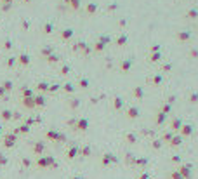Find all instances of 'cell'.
Listing matches in <instances>:
<instances>
[{"mask_svg":"<svg viewBox=\"0 0 198 179\" xmlns=\"http://www.w3.org/2000/svg\"><path fill=\"white\" fill-rule=\"evenodd\" d=\"M115 160H117V158H115L113 155H104V160L103 162H104V163H110V162H115Z\"/></svg>","mask_w":198,"mask_h":179,"instance_id":"34","label":"cell"},{"mask_svg":"<svg viewBox=\"0 0 198 179\" xmlns=\"http://www.w3.org/2000/svg\"><path fill=\"white\" fill-rule=\"evenodd\" d=\"M122 105H123V101L120 99V97H115V108H117V110L122 108Z\"/></svg>","mask_w":198,"mask_h":179,"instance_id":"36","label":"cell"},{"mask_svg":"<svg viewBox=\"0 0 198 179\" xmlns=\"http://www.w3.org/2000/svg\"><path fill=\"white\" fill-rule=\"evenodd\" d=\"M104 49H106V45L103 44V42H99V40H97L96 44H94V51H96V52H103Z\"/></svg>","mask_w":198,"mask_h":179,"instance_id":"20","label":"cell"},{"mask_svg":"<svg viewBox=\"0 0 198 179\" xmlns=\"http://www.w3.org/2000/svg\"><path fill=\"white\" fill-rule=\"evenodd\" d=\"M181 127H183V120L181 118H172V122H170V129L174 134H177V132L181 131Z\"/></svg>","mask_w":198,"mask_h":179,"instance_id":"4","label":"cell"},{"mask_svg":"<svg viewBox=\"0 0 198 179\" xmlns=\"http://www.w3.org/2000/svg\"><path fill=\"white\" fill-rule=\"evenodd\" d=\"M172 136H174V132H167V134L162 136V143H169V141L172 139Z\"/></svg>","mask_w":198,"mask_h":179,"instance_id":"25","label":"cell"},{"mask_svg":"<svg viewBox=\"0 0 198 179\" xmlns=\"http://www.w3.org/2000/svg\"><path fill=\"white\" fill-rule=\"evenodd\" d=\"M97 9H99V4H96V2H89V4H85V12H87L89 16L96 14Z\"/></svg>","mask_w":198,"mask_h":179,"instance_id":"3","label":"cell"},{"mask_svg":"<svg viewBox=\"0 0 198 179\" xmlns=\"http://www.w3.org/2000/svg\"><path fill=\"white\" fill-rule=\"evenodd\" d=\"M181 172V176H183V177L184 179H191V165H189V163H186V165H179V169H177Z\"/></svg>","mask_w":198,"mask_h":179,"instance_id":"1","label":"cell"},{"mask_svg":"<svg viewBox=\"0 0 198 179\" xmlns=\"http://www.w3.org/2000/svg\"><path fill=\"white\" fill-rule=\"evenodd\" d=\"M188 56L189 57H198V49H191V51L188 52Z\"/></svg>","mask_w":198,"mask_h":179,"instance_id":"38","label":"cell"},{"mask_svg":"<svg viewBox=\"0 0 198 179\" xmlns=\"http://www.w3.org/2000/svg\"><path fill=\"white\" fill-rule=\"evenodd\" d=\"M169 144H170L172 148H177L179 144H183V136H179V134H174V136H172V139L169 141Z\"/></svg>","mask_w":198,"mask_h":179,"instance_id":"5","label":"cell"},{"mask_svg":"<svg viewBox=\"0 0 198 179\" xmlns=\"http://www.w3.org/2000/svg\"><path fill=\"white\" fill-rule=\"evenodd\" d=\"M118 25H120V26H123V28H125V26H127V19H120V21H118Z\"/></svg>","mask_w":198,"mask_h":179,"instance_id":"49","label":"cell"},{"mask_svg":"<svg viewBox=\"0 0 198 179\" xmlns=\"http://www.w3.org/2000/svg\"><path fill=\"white\" fill-rule=\"evenodd\" d=\"M66 4L70 5L73 11H77V9H80V4H82V0H64Z\"/></svg>","mask_w":198,"mask_h":179,"instance_id":"13","label":"cell"},{"mask_svg":"<svg viewBox=\"0 0 198 179\" xmlns=\"http://www.w3.org/2000/svg\"><path fill=\"white\" fill-rule=\"evenodd\" d=\"M49 137H52V139H56V137H57V134H56V132H49Z\"/></svg>","mask_w":198,"mask_h":179,"instance_id":"54","label":"cell"},{"mask_svg":"<svg viewBox=\"0 0 198 179\" xmlns=\"http://www.w3.org/2000/svg\"><path fill=\"white\" fill-rule=\"evenodd\" d=\"M4 89H5V91H9V89H12V83H11V82H5V83H4Z\"/></svg>","mask_w":198,"mask_h":179,"instance_id":"47","label":"cell"},{"mask_svg":"<svg viewBox=\"0 0 198 179\" xmlns=\"http://www.w3.org/2000/svg\"><path fill=\"white\" fill-rule=\"evenodd\" d=\"M44 150V144H37L35 146V151H42Z\"/></svg>","mask_w":198,"mask_h":179,"instance_id":"51","label":"cell"},{"mask_svg":"<svg viewBox=\"0 0 198 179\" xmlns=\"http://www.w3.org/2000/svg\"><path fill=\"white\" fill-rule=\"evenodd\" d=\"M12 144H14V137H11V136H9V137L5 139V146H12Z\"/></svg>","mask_w":198,"mask_h":179,"instance_id":"40","label":"cell"},{"mask_svg":"<svg viewBox=\"0 0 198 179\" xmlns=\"http://www.w3.org/2000/svg\"><path fill=\"white\" fill-rule=\"evenodd\" d=\"M40 54H42L44 57H49L51 54H54V49L52 47H44L42 51H40Z\"/></svg>","mask_w":198,"mask_h":179,"instance_id":"19","label":"cell"},{"mask_svg":"<svg viewBox=\"0 0 198 179\" xmlns=\"http://www.w3.org/2000/svg\"><path fill=\"white\" fill-rule=\"evenodd\" d=\"M188 99H189V103H191V105H196V103H198V94H196V92H191Z\"/></svg>","mask_w":198,"mask_h":179,"instance_id":"23","label":"cell"},{"mask_svg":"<svg viewBox=\"0 0 198 179\" xmlns=\"http://www.w3.org/2000/svg\"><path fill=\"white\" fill-rule=\"evenodd\" d=\"M73 179H82V177H73Z\"/></svg>","mask_w":198,"mask_h":179,"instance_id":"58","label":"cell"},{"mask_svg":"<svg viewBox=\"0 0 198 179\" xmlns=\"http://www.w3.org/2000/svg\"><path fill=\"white\" fill-rule=\"evenodd\" d=\"M172 162H174V163H181V157L179 155H174V157H172Z\"/></svg>","mask_w":198,"mask_h":179,"instance_id":"42","label":"cell"},{"mask_svg":"<svg viewBox=\"0 0 198 179\" xmlns=\"http://www.w3.org/2000/svg\"><path fill=\"white\" fill-rule=\"evenodd\" d=\"M162 80H163V75H162V73H156V75H153L151 82H153L155 85H160V83H162Z\"/></svg>","mask_w":198,"mask_h":179,"instance_id":"18","label":"cell"},{"mask_svg":"<svg viewBox=\"0 0 198 179\" xmlns=\"http://www.w3.org/2000/svg\"><path fill=\"white\" fill-rule=\"evenodd\" d=\"M38 89L40 91H45V89H47V83H38Z\"/></svg>","mask_w":198,"mask_h":179,"instance_id":"50","label":"cell"},{"mask_svg":"<svg viewBox=\"0 0 198 179\" xmlns=\"http://www.w3.org/2000/svg\"><path fill=\"white\" fill-rule=\"evenodd\" d=\"M176 38L179 40V42H189V40H191V31H188V30L177 31V35H176Z\"/></svg>","mask_w":198,"mask_h":179,"instance_id":"2","label":"cell"},{"mask_svg":"<svg viewBox=\"0 0 198 179\" xmlns=\"http://www.w3.org/2000/svg\"><path fill=\"white\" fill-rule=\"evenodd\" d=\"M16 63H18V59H16V57H7V65H9V66H14Z\"/></svg>","mask_w":198,"mask_h":179,"instance_id":"39","label":"cell"},{"mask_svg":"<svg viewBox=\"0 0 198 179\" xmlns=\"http://www.w3.org/2000/svg\"><path fill=\"white\" fill-rule=\"evenodd\" d=\"M23 103H24V106H28V108H33V106H35V103H33V99H31V97H24V99H23Z\"/></svg>","mask_w":198,"mask_h":179,"instance_id":"24","label":"cell"},{"mask_svg":"<svg viewBox=\"0 0 198 179\" xmlns=\"http://www.w3.org/2000/svg\"><path fill=\"white\" fill-rule=\"evenodd\" d=\"M160 111L165 115H169L172 111V105H169V103H165V105H162V108H160Z\"/></svg>","mask_w":198,"mask_h":179,"instance_id":"21","label":"cell"},{"mask_svg":"<svg viewBox=\"0 0 198 179\" xmlns=\"http://www.w3.org/2000/svg\"><path fill=\"white\" fill-rule=\"evenodd\" d=\"M172 68H174V65H172V63H165V65H162V71H165V73H169Z\"/></svg>","mask_w":198,"mask_h":179,"instance_id":"27","label":"cell"},{"mask_svg":"<svg viewBox=\"0 0 198 179\" xmlns=\"http://www.w3.org/2000/svg\"><path fill=\"white\" fill-rule=\"evenodd\" d=\"M87 120H85V118H82V120H80L78 122V125H77V129H78V131H85V129H87Z\"/></svg>","mask_w":198,"mask_h":179,"instance_id":"22","label":"cell"},{"mask_svg":"<svg viewBox=\"0 0 198 179\" xmlns=\"http://www.w3.org/2000/svg\"><path fill=\"white\" fill-rule=\"evenodd\" d=\"M139 117V108L137 106H130V108L127 110V118H130V120H134V118Z\"/></svg>","mask_w":198,"mask_h":179,"instance_id":"7","label":"cell"},{"mask_svg":"<svg viewBox=\"0 0 198 179\" xmlns=\"http://www.w3.org/2000/svg\"><path fill=\"white\" fill-rule=\"evenodd\" d=\"M35 105H38V106L45 105V99H44V97H42V96H38V97H37V99H35Z\"/></svg>","mask_w":198,"mask_h":179,"instance_id":"37","label":"cell"},{"mask_svg":"<svg viewBox=\"0 0 198 179\" xmlns=\"http://www.w3.org/2000/svg\"><path fill=\"white\" fill-rule=\"evenodd\" d=\"M130 68H132V59H123V61L120 63V70H122L123 73H127Z\"/></svg>","mask_w":198,"mask_h":179,"instance_id":"11","label":"cell"},{"mask_svg":"<svg viewBox=\"0 0 198 179\" xmlns=\"http://www.w3.org/2000/svg\"><path fill=\"white\" fill-rule=\"evenodd\" d=\"M42 31H44L45 35H51V33L54 31V25L52 23H45L44 26H42Z\"/></svg>","mask_w":198,"mask_h":179,"instance_id":"14","label":"cell"},{"mask_svg":"<svg viewBox=\"0 0 198 179\" xmlns=\"http://www.w3.org/2000/svg\"><path fill=\"white\" fill-rule=\"evenodd\" d=\"M68 71H70V66H63V68H61V73L63 75H66Z\"/></svg>","mask_w":198,"mask_h":179,"instance_id":"46","label":"cell"},{"mask_svg":"<svg viewBox=\"0 0 198 179\" xmlns=\"http://www.w3.org/2000/svg\"><path fill=\"white\" fill-rule=\"evenodd\" d=\"M80 85H82V87H87V85H89V82H87V80H80Z\"/></svg>","mask_w":198,"mask_h":179,"instance_id":"52","label":"cell"},{"mask_svg":"<svg viewBox=\"0 0 198 179\" xmlns=\"http://www.w3.org/2000/svg\"><path fill=\"white\" fill-rule=\"evenodd\" d=\"M181 136H183V137H186V136H191L193 134V125H188V123H183V127H181Z\"/></svg>","mask_w":198,"mask_h":179,"instance_id":"9","label":"cell"},{"mask_svg":"<svg viewBox=\"0 0 198 179\" xmlns=\"http://www.w3.org/2000/svg\"><path fill=\"white\" fill-rule=\"evenodd\" d=\"M127 42H129V37H127V33H125V31H122V33L117 37V40H115V44H117V45H125Z\"/></svg>","mask_w":198,"mask_h":179,"instance_id":"8","label":"cell"},{"mask_svg":"<svg viewBox=\"0 0 198 179\" xmlns=\"http://www.w3.org/2000/svg\"><path fill=\"white\" fill-rule=\"evenodd\" d=\"M99 42H103V44H104V45H110L111 38H110V37H108V35H101V37H99Z\"/></svg>","mask_w":198,"mask_h":179,"instance_id":"26","label":"cell"},{"mask_svg":"<svg viewBox=\"0 0 198 179\" xmlns=\"http://www.w3.org/2000/svg\"><path fill=\"white\" fill-rule=\"evenodd\" d=\"M73 33H75V31L71 30V28H64V30L61 31V38L63 40H70L71 37H73Z\"/></svg>","mask_w":198,"mask_h":179,"instance_id":"12","label":"cell"},{"mask_svg":"<svg viewBox=\"0 0 198 179\" xmlns=\"http://www.w3.org/2000/svg\"><path fill=\"white\" fill-rule=\"evenodd\" d=\"M4 47H5V49H11V47H12V44H11V40H5V42H4Z\"/></svg>","mask_w":198,"mask_h":179,"instance_id":"48","label":"cell"},{"mask_svg":"<svg viewBox=\"0 0 198 179\" xmlns=\"http://www.w3.org/2000/svg\"><path fill=\"white\" fill-rule=\"evenodd\" d=\"M23 94H24V96H31V91H28V89H24V91H23Z\"/></svg>","mask_w":198,"mask_h":179,"instance_id":"55","label":"cell"},{"mask_svg":"<svg viewBox=\"0 0 198 179\" xmlns=\"http://www.w3.org/2000/svg\"><path fill=\"white\" fill-rule=\"evenodd\" d=\"M186 18L191 19V21H196V19H198V9H195V7L188 9V11H186Z\"/></svg>","mask_w":198,"mask_h":179,"instance_id":"10","label":"cell"},{"mask_svg":"<svg viewBox=\"0 0 198 179\" xmlns=\"http://www.w3.org/2000/svg\"><path fill=\"white\" fill-rule=\"evenodd\" d=\"M136 165L146 167V165H148V160H146V158H137V160H136Z\"/></svg>","mask_w":198,"mask_h":179,"instance_id":"29","label":"cell"},{"mask_svg":"<svg viewBox=\"0 0 198 179\" xmlns=\"http://www.w3.org/2000/svg\"><path fill=\"white\" fill-rule=\"evenodd\" d=\"M137 179H150V172H148V170H143Z\"/></svg>","mask_w":198,"mask_h":179,"instance_id":"35","label":"cell"},{"mask_svg":"<svg viewBox=\"0 0 198 179\" xmlns=\"http://www.w3.org/2000/svg\"><path fill=\"white\" fill-rule=\"evenodd\" d=\"M151 146H153V150H160V148H162V141H160V139H155L153 143H151Z\"/></svg>","mask_w":198,"mask_h":179,"instance_id":"31","label":"cell"},{"mask_svg":"<svg viewBox=\"0 0 198 179\" xmlns=\"http://www.w3.org/2000/svg\"><path fill=\"white\" fill-rule=\"evenodd\" d=\"M125 139H127L129 143H136V141H137V136L136 134H127V136H125Z\"/></svg>","mask_w":198,"mask_h":179,"instance_id":"30","label":"cell"},{"mask_svg":"<svg viewBox=\"0 0 198 179\" xmlns=\"http://www.w3.org/2000/svg\"><path fill=\"white\" fill-rule=\"evenodd\" d=\"M2 94H4V89H0V96H2Z\"/></svg>","mask_w":198,"mask_h":179,"instance_id":"56","label":"cell"},{"mask_svg":"<svg viewBox=\"0 0 198 179\" xmlns=\"http://www.w3.org/2000/svg\"><path fill=\"white\" fill-rule=\"evenodd\" d=\"M165 118H167V115L158 111V113H156V118H155V123H156V125H162V123L165 122Z\"/></svg>","mask_w":198,"mask_h":179,"instance_id":"15","label":"cell"},{"mask_svg":"<svg viewBox=\"0 0 198 179\" xmlns=\"http://www.w3.org/2000/svg\"><path fill=\"white\" fill-rule=\"evenodd\" d=\"M16 59H18V63H19L21 66H28V65H30V56H28L26 52L19 54V56L16 57Z\"/></svg>","mask_w":198,"mask_h":179,"instance_id":"6","label":"cell"},{"mask_svg":"<svg viewBox=\"0 0 198 179\" xmlns=\"http://www.w3.org/2000/svg\"><path fill=\"white\" fill-rule=\"evenodd\" d=\"M132 94H134V97H137V99H143V97H144V89H143V87H136Z\"/></svg>","mask_w":198,"mask_h":179,"instance_id":"17","label":"cell"},{"mask_svg":"<svg viewBox=\"0 0 198 179\" xmlns=\"http://www.w3.org/2000/svg\"><path fill=\"white\" fill-rule=\"evenodd\" d=\"M21 26H23V30H28V28H30V23H28V21H23Z\"/></svg>","mask_w":198,"mask_h":179,"instance_id":"45","label":"cell"},{"mask_svg":"<svg viewBox=\"0 0 198 179\" xmlns=\"http://www.w3.org/2000/svg\"><path fill=\"white\" fill-rule=\"evenodd\" d=\"M2 115H4V118H11V111H4Z\"/></svg>","mask_w":198,"mask_h":179,"instance_id":"53","label":"cell"},{"mask_svg":"<svg viewBox=\"0 0 198 179\" xmlns=\"http://www.w3.org/2000/svg\"><path fill=\"white\" fill-rule=\"evenodd\" d=\"M23 2H31V0H23Z\"/></svg>","mask_w":198,"mask_h":179,"instance_id":"57","label":"cell"},{"mask_svg":"<svg viewBox=\"0 0 198 179\" xmlns=\"http://www.w3.org/2000/svg\"><path fill=\"white\" fill-rule=\"evenodd\" d=\"M47 61L49 63H56V61H59V56H57V54H51V56L47 57Z\"/></svg>","mask_w":198,"mask_h":179,"instance_id":"32","label":"cell"},{"mask_svg":"<svg viewBox=\"0 0 198 179\" xmlns=\"http://www.w3.org/2000/svg\"><path fill=\"white\" fill-rule=\"evenodd\" d=\"M160 49H162V47H160L158 44H153V45L150 47V54H151V52H160Z\"/></svg>","mask_w":198,"mask_h":179,"instance_id":"33","label":"cell"},{"mask_svg":"<svg viewBox=\"0 0 198 179\" xmlns=\"http://www.w3.org/2000/svg\"><path fill=\"white\" fill-rule=\"evenodd\" d=\"M68 155H70V158H73L77 155V148H71L70 151H68Z\"/></svg>","mask_w":198,"mask_h":179,"instance_id":"41","label":"cell"},{"mask_svg":"<svg viewBox=\"0 0 198 179\" xmlns=\"http://www.w3.org/2000/svg\"><path fill=\"white\" fill-rule=\"evenodd\" d=\"M118 9V4H111V5H108V11H117Z\"/></svg>","mask_w":198,"mask_h":179,"instance_id":"43","label":"cell"},{"mask_svg":"<svg viewBox=\"0 0 198 179\" xmlns=\"http://www.w3.org/2000/svg\"><path fill=\"white\" fill-rule=\"evenodd\" d=\"M2 2H4V0H0V4H2Z\"/></svg>","mask_w":198,"mask_h":179,"instance_id":"59","label":"cell"},{"mask_svg":"<svg viewBox=\"0 0 198 179\" xmlns=\"http://www.w3.org/2000/svg\"><path fill=\"white\" fill-rule=\"evenodd\" d=\"M170 179H184V177L181 176L179 170H172V172H170Z\"/></svg>","mask_w":198,"mask_h":179,"instance_id":"28","label":"cell"},{"mask_svg":"<svg viewBox=\"0 0 198 179\" xmlns=\"http://www.w3.org/2000/svg\"><path fill=\"white\" fill-rule=\"evenodd\" d=\"M64 91L66 92H71V91H73V85H71V83H66V85H64Z\"/></svg>","mask_w":198,"mask_h":179,"instance_id":"44","label":"cell"},{"mask_svg":"<svg viewBox=\"0 0 198 179\" xmlns=\"http://www.w3.org/2000/svg\"><path fill=\"white\" fill-rule=\"evenodd\" d=\"M150 61L151 63H160L162 61V52H151L150 54Z\"/></svg>","mask_w":198,"mask_h":179,"instance_id":"16","label":"cell"}]
</instances>
